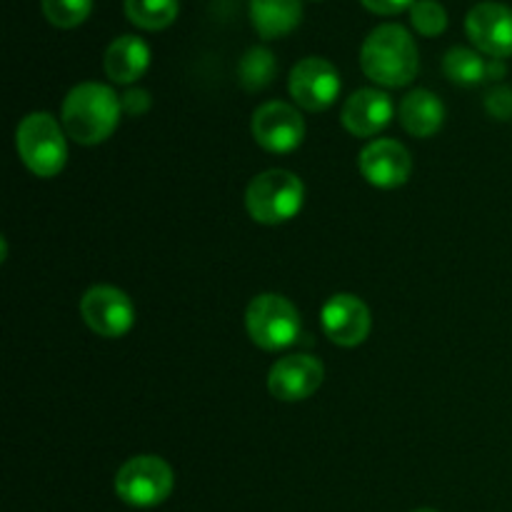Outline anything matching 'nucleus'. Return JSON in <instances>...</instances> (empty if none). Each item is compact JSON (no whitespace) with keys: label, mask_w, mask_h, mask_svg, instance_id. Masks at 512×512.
<instances>
[{"label":"nucleus","mask_w":512,"mask_h":512,"mask_svg":"<svg viewBox=\"0 0 512 512\" xmlns=\"http://www.w3.org/2000/svg\"><path fill=\"white\" fill-rule=\"evenodd\" d=\"M123 8L130 23L138 28L163 30L178 18L180 0H125Z\"/></svg>","instance_id":"6ab92c4d"},{"label":"nucleus","mask_w":512,"mask_h":512,"mask_svg":"<svg viewBox=\"0 0 512 512\" xmlns=\"http://www.w3.org/2000/svg\"><path fill=\"white\" fill-rule=\"evenodd\" d=\"M150 65V48L140 35H120L108 45L103 68L113 83L130 85L145 75Z\"/></svg>","instance_id":"2eb2a0df"},{"label":"nucleus","mask_w":512,"mask_h":512,"mask_svg":"<svg viewBox=\"0 0 512 512\" xmlns=\"http://www.w3.org/2000/svg\"><path fill=\"white\" fill-rule=\"evenodd\" d=\"M400 125L408 130L413 138H430L443 128L445 105L433 90L418 88L400 100Z\"/></svg>","instance_id":"dca6fc26"},{"label":"nucleus","mask_w":512,"mask_h":512,"mask_svg":"<svg viewBox=\"0 0 512 512\" xmlns=\"http://www.w3.org/2000/svg\"><path fill=\"white\" fill-rule=\"evenodd\" d=\"M245 328L250 340L268 353L290 348L300 335V315L288 298L263 293L250 300L245 310Z\"/></svg>","instance_id":"39448f33"},{"label":"nucleus","mask_w":512,"mask_h":512,"mask_svg":"<svg viewBox=\"0 0 512 512\" xmlns=\"http://www.w3.org/2000/svg\"><path fill=\"white\" fill-rule=\"evenodd\" d=\"M395 105L388 93L378 88H360L345 100L343 120L345 130L355 138H373L380 130H385L393 120Z\"/></svg>","instance_id":"4468645a"},{"label":"nucleus","mask_w":512,"mask_h":512,"mask_svg":"<svg viewBox=\"0 0 512 512\" xmlns=\"http://www.w3.org/2000/svg\"><path fill=\"white\" fill-rule=\"evenodd\" d=\"M250 20L260 38H283L293 33L303 20V3L300 0H250Z\"/></svg>","instance_id":"f3484780"},{"label":"nucleus","mask_w":512,"mask_h":512,"mask_svg":"<svg viewBox=\"0 0 512 512\" xmlns=\"http://www.w3.org/2000/svg\"><path fill=\"white\" fill-rule=\"evenodd\" d=\"M358 168L370 185L380 190H393L410 180L413 158L403 143L380 138L365 145L358 158Z\"/></svg>","instance_id":"f8f14e48"},{"label":"nucleus","mask_w":512,"mask_h":512,"mask_svg":"<svg viewBox=\"0 0 512 512\" xmlns=\"http://www.w3.org/2000/svg\"><path fill=\"white\" fill-rule=\"evenodd\" d=\"M370 13H380V15H395L405 8H413L415 0H360Z\"/></svg>","instance_id":"393cba45"},{"label":"nucleus","mask_w":512,"mask_h":512,"mask_svg":"<svg viewBox=\"0 0 512 512\" xmlns=\"http://www.w3.org/2000/svg\"><path fill=\"white\" fill-rule=\"evenodd\" d=\"M120 103H123V113L143 115V113H148V108H150V95H148V90L135 88V90H128V93L120 98Z\"/></svg>","instance_id":"b1692460"},{"label":"nucleus","mask_w":512,"mask_h":512,"mask_svg":"<svg viewBox=\"0 0 512 512\" xmlns=\"http://www.w3.org/2000/svg\"><path fill=\"white\" fill-rule=\"evenodd\" d=\"M360 68L383 88H403L420 70L415 38L398 23H383L368 33L360 48Z\"/></svg>","instance_id":"f257e3e1"},{"label":"nucleus","mask_w":512,"mask_h":512,"mask_svg":"<svg viewBox=\"0 0 512 512\" xmlns=\"http://www.w3.org/2000/svg\"><path fill=\"white\" fill-rule=\"evenodd\" d=\"M415 512H438V510H433V508H420V510H415Z\"/></svg>","instance_id":"a878e982"},{"label":"nucleus","mask_w":512,"mask_h":512,"mask_svg":"<svg viewBox=\"0 0 512 512\" xmlns=\"http://www.w3.org/2000/svg\"><path fill=\"white\" fill-rule=\"evenodd\" d=\"M123 103L110 85L80 83L65 95L63 123L68 138L80 145H100L115 133Z\"/></svg>","instance_id":"f03ea898"},{"label":"nucleus","mask_w":512,"mask_h":512,"mask_svg":"<svg viewBox=\"0 0 512 512\" xmlns=\"http://www.w3.org/2000/svg\"><path fill=\"white\" fill-rule=\"evenodd\" d=\"M173 468L158 455H138L120 465L115 475V495L130 508H155L173 493Z\"/></svg>","instance_id":"423d86ee"},{"label":"nucleus","mask_w":512,"mask_h":512,"mask_svg":"<svg viewBox=\"0 0 512 512\" xmlns=\"http://www.w3.org/2000/svg\"><path fill=\"white\" fill-rule=\"evenodd\" d=\"M323 378L325 368L318 358L303 353L288 355L270 368L268 390L273 398L283 400V403H300L323 385Z\"/></svg>","instance_id":"ddd939ff"},{"label":"nucleus","mask_w":512,"mask_h":512,"mask_svg":"<svg viewBox=\"0 0 512 512\" xmlns=\"http://www.w3.org/2000/svg\"><path fill=\"white\" fill-rule=\"evenodd\" d=\"M85 325L100 338H123L135 325V305L113 285H95L80 298Z\"/></svg>","instance_id":"0eeeda50"},{"label":"nucleus","mask_w":512,"mask_h":512,"mask_svg":"<svg viewBox=\"0 0 512 512\" xmlns=\"http://www.w3.org/2000/svg\"><path fill=\"white\" fill-rule=\"evenodd\" d=\"M410 20L420 35L435 38L448 28V10L440 0H415L413 8H410Z\"/></svg>","instance_id":"4be33fe9"},{"label":"nucleus","mask_w":512,"mask_h":512,"mask_svg":"<svg viewBox=\"0 0 512 512\" xmlns=\"http://www.w3.org/2000/svg\"><path fill=\"white\" fill-rule=\"evenodd\" d=\"M253 138L268 153H293L305 138V120L293 105L270 100L253 113Z\"/></svg>","instance_id":"1a4fd4ad"},{"label":"nucleus","mask_w":512,"mask_h":512,"mask_svg":"<svg viewBox=\"0 0 512 512\" xmlns=\"http://www.w3.org/2000/svg\"><path fill=\"white\" fill-rule=\"evenodd\" d=\"M275 70H278L275 55L270 53L268 48L253 45V48L245 50V55L240 58L238 80L245 90L255 93V90H265L270 83H273Z\"/></svg>","instance_id":"aec40b11"},{"label":"nucleus","mask_w":512,"mask_h":512,"mask_svg":"<svg viewBox=\"0 0 512 512\" xmlns=\"http://www.w3.org/2000/svg\"><path fill=\"white\" fill-rule=\"evenodd\" d=\"M65 128L50 113H30L15 130V148L25 168L38 178H55L68 163Z\"/></svg>","instance_id":"7ed1b4c3"},{"label":"nucleus","mask_w":512,"mask_h":512,"mask_svg":"<svg viewBox=\"0 0 512 512\" xmlns=\"http://www.w3.org/2000/svg\"><path fill=\"white\" fill-rule=\"evenodd\" d=\"M305 185L295 173L283 168L265 170L250 180L245 190V208L255 223L280 225L303 210Z\"/></svg>","instance_id":"20e7f679"},{"label":"nucleus","mask_w":512,"mask_h":512,"mask_svg":"<svg viewBox=\"0 0 512 512\" xmlns=\"http://www.w3.org/2000/svg\"><path fill=\"white\" fill-rule=\"evenodd\" d=\"M320 323H323L325 338H330V343L340 345V348H355V345L365 343L370 328H373L368 305L358 295L350 293L333 295L323 305Z\"/></svg>","instance_id":"9b49d317"},{"label":"nucleus","mask_w":512,"mask_h":512,"mask_svg":"<svg viewBox=\"0 0 512 512\" xmlns=\"http://www.w3.org/2000/svg\"><path fill=\"white\" fill-rule=\"evenodd\" d=\"M485 108H488L490 115L498 120L512 118V88L500 85V88L490 90L488 100H485Z\"/></svg>","instance_id":"5701e85b"},{"label":"nucleus","mask_w":512,"mask_h":512,"mask_svg":"<svg viewBox=\"0 0 512 512\" xmlns=\"http://www.w3.org/2000/svg\"><path fill=\"white\" fill-rule=\"evenodd\" d=\"M288 88L300 108L320 113L338 100L343 83H340V73L330 60L310 55V58H303L293 65Z\"/></svg>","instance_id":"6e6552de"},{"label":"nucleus","mask_w":512,"mask_h":512,"mask_svg":"<svg viewBox=\"0 0 512 512\" xmlns=\"http://www.w3.org/2000/svg\"><path fill=\"white\" fill-rule=\"evenodd\" d=\"M443 70L458 85H478L488 80V60L478 50L463 48V45H453L445 53Z\"/></svg>","instance_id":"a211bd4d"},{"label":"nucleus","mask_w":512,"mask_h":512,"mask_svg":"<svg viewBox=\"0 0 512 512\" xmlns=\"http://www.w3.org/2000/svg\"><path fill=\"white\" fill-rule=\"evenodd\" d=\"M43 15L55 28H78L93 10V0H40Z\"/></svg>","instance_id":"412c9836"},{"label":"nucleus","mask_w":512,"mask_h":512,"mask_svg":"<svg viewBox=\"0 0 512 512\" xmlns=\"http://www.w3.org/2000/svg\"><path fill=\"white\" fill-rule=\"evenodd\" d=\"M465 30L480 53L490 58H510L512 55V8L495 0L473 5L465 18Z\"/></svg>","instance_id":"9d476101"}]
</instances>
